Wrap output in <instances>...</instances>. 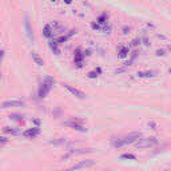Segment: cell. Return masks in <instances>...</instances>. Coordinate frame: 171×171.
I'll use <instances>...</instances> for the list:
<instances>
[{
    "label": "cell",
    "mask_w": 171,
    "mask_h": 171,
    "mask_svg": "<svg viewBox=\"0 0 171 171\" xmlns=\"http://www.w3.org/2000/svg\"><path fill=\"white\" fill-rule=\"evenodd\" d=\"M141 137H142L141 132H131V134L127 135V137H124V138H122V139H118V141H115V142H114V147H116V148L124 147V146H127V144L135 143Z\"/></svg>",
    "instance_id": "6da1fadb"
},
{
    "label": "cell",
    "mask_w": 171,
    "mask_h": 171,
    "mask_svg": "<svg viewBox=\"0 0 171 171\" xmlns=\"http://www.w3.org/2000/svg\"><path fill=\"white\" fill-rule=\"evenodd\" d=\"M54 83H55V80L52 78H46L44 79L43 83H41V86H40V88H39V98H41V99L46 98L48 95V92L51 91Z\"/></svg>",
    "instance_id": "7a4b0ae2"
},
{
    "label": "cell",
    "mask_w": 171,
    "mask_h": 171,
    "mask_svg": "<svg viewBox=\"0 0 171 171\" xmlns=\"http://www.w3.org/2000/svg\"><path fill=\"white\" fill-rule=\"evenodd\" d=\"M158 144V141L155 138H144V139H138L135 142V147L137 148H152Z\"/></svg>",
    "instance_id": "3957f363"
},
{
    "label": "cell",
    "mask_w": 171,
    "mask_h": 171,
    "mask_svg": "<svg viewBox=\"0 0 171 171\" xmlns=\"http://www.w3.org/2000/svg\"><path fill=\"white\" fill-rule=\"evenodd\" d=\"M63 126H68V127L74 128L76 131H80V132H86V130H87V128H84V126H83V120L78 119V118H72L69 120L63 122Z\"/></svg>",
    "instance_id": "277c9868"
},
{
    "label": "cell",
    "mask_w": 171,
    "mask_h": 171,
    "mask_svg": "<svg viewBox=\"0 0 171 171\" xmlns=\"http://www.w3.org/2000/svg\"><path fill=\"white\" fill-rule=\"evenodd\" d=\"M24 31H26V35L27 37H28L30 41H35V35H34V30L32 27H31V22H30V17L28 16H24Z\"/></svg>",
    "instance_id": "5b68a950"
},
{
    "label": "cell",
    "mask_w": 171,
    "mask_h": 171,
    "mask_svg": "<svg viewBox=\"0 0 171 171\" xmlns=\"http://www.w3.org/2000/svg\"><path fill=\"white\" fill-rule=\"evenodd\" d=\"M11 107H26V103L22 100H5L2 103V109H11Z\"/></svg>",
    "instance_id": "8992f818"
},
{
    "label": "cell",
    "mask_w": 171,
    "mask_h": 171,
    "mask_svg": "<svg viewBox=\"0 0 171 171\" xmlns=\"http://www.w3.org/2000/svg\"><path fill=\"white\" fill-rule=\"evenodd\" d=\"M95 165V162H94L92 159H87V160H82V162L79 163H75L74 166L69 167V170H80V169H87V167H91Z\"/></svg>",
    "instance_id": "52a82bcc"
},
{
    "label": "cell",
    "mask_w": 171,
    "mask_h": 171,
    "mask_svg": "<svg viewBox=\"0 0 171 171\" xmlns=\"http://www.w3.org/2000/svg\"><path fill=\"white\" fill-rule=\"evenodd\" d=\"M92 148H78V150H71L68 154H66L62 159H67L69 156H75V155H83V154H88V152H92Z\"/></svg>",
    "instance_id": "ba28073f"
},
{
    "label": "cell",
    "mask_w": 171,
    "mask_h": 171,
    "mask_svg": "<svg viewBox=\"0 0 171 171\" xmlns=\"http://www.w3.org/2000/svg\"><path fill=\"white\" fill-rule=\"evenodd\" d=\"M64 87L72 94V95H75L76 98H79V99H84V98H86V94L83 91H80V90H78V88H75V87H72L69 84H64Z\"/></svg>",
    "instance_id": "9c48e42d"
},
{
    "label": "cell",
    "mask_w": 171,
    "mask_h": 171,
    "mask_svg": "<svg viewBox=\"0 0 171 171\" xmlns=\"http://www.w3.org/2000/svg\"><path fill=\"white\" fill-rule=\"evenodd\" d=\"M40 134V128L39 127H32V128H28L23 132V137L26 138H36L37 135Z\"/></svg>",
    "instance_id": "30bf717a"
},
{
    "label": "cell",
    "mask_w": 171,
    "mask_h": 171,
    "mask_svg": "<svg viewBox=\"0 0 171 171\" xmlns=\"http://www.w3.org/2000/svg\"><path fill=\"white\" fill-rule=\"evenodd\" d=\"M84 56L86 55L82 54V51H80L79 48L75 51V64L78 66V67H82L83 66V59H84Z\"/></svg>",
    "instance_id": "8fae6325"
},
{
    "label": "cell",
    "mask_w": 171,
    "mask_h": 171,
    "mask_svg": "<svg viewBox=\"0 0 171 171\" xmlns=\"http://www.w3.org/2000/svg\"><path fill=\"white\" fill-rule=\"evenodd\" d=\"M76 34V31L75 30H71V31H68V32L67 34H66V35H63V36H60V37H58V43L59 44H62V43H66V41H67L68 39H69V37H71V36H74V35Z\"/></svg>",
    "instance_id": "7c38bea8"
},
{
    "label": "cell",
    "mask_w": 171,
    "mask_h": 171,
    "mask_svg": "<svg viewBox=\"0 0 171 171\" xmlns=\"http://www.w3.org/2000/svg\"><path fill=\"white\" fill-rule=\"evenodd\" d=\"M31 56H32L34 62L36 63L37 66H43V64H44V60H43V58H41L39 54H36V52H31Z\"/></svg>",
    "instance_id": "4fadbf2b"
},
{
    "label": "cell",
    "mask_w": 171,
    "mask_h": 171,
    "mask_svg": "<svg viewBox=\"0 0 171 171\" xmlns=\"http://www.w3.org/2000/svg\"><path fill=\"white\" fill-rule=\"evenodd\" d=\"M50 48L55 52L56 55H60V50H59V43L58 40H51L50 41Z\"/></svg>",
    "instance_id": "5bb4252c"
},
{
    "label": "cell",
    "mask_w": 171,
    "mask_h": 171,
    "mask_svg": "<svg viewBox=\"0 0 171 171\" xmlns=\"http://www.w3.org/2000/svg\"><path fill=\"white\" fill-rule=\"evenodd\" d=\"M8 118H9V119H12V120H16V122H23V119H24V116L22 114H15V112L9 114Z\"/></svg>",
    "instance_id": "9a60e30c"
},
{
    "label": "cell",
    "mask_w": 171,
    "mask_h": 171,
    "mask_svg": "<svg viewBox=\"0 0 171 171\" xmlns=\"http://www.w3.org/2000/svg\"><path fill=\"white\" fill-rule=\"evenodd\" d=\"M138 75L141 78H150V76H154L155 75V71H146V72H138Z\"/></svg>",
    "instance_id": "2e32d148"
},
{
    "label": "cell",
    "mask_w": 171,
    "mask_h": 171,
    "mask_svg": "<svg viewBox=\"0 0 171 171\" xmlns=\"http://www.w3.org/2000/svg\"><path fill=\"white\" fill-rule=\"evenodd\" d=\"M43 35L46 37H50L51 35H52V30H51V24H48V26L44 27V30H43Z\"/></svg>",
    "instance_id": "e0dca14e"
},
{
    "label": "cell",
    "mask_w": 171,
    "mask_h": 171,
    "mask_svg": "<svg viewBox=\"0 0 171 171\" xmlns=\"http://www.w3.org/2000/svg\"><path fill=\"white\" fill-rule=\"evenodd\" d=\"M3 131H4L5 134H12V135H15V134L19 132L16 128H13V127H4V128H3Z\"/></svg>",
    "instance_id": "ac0fdd59"
},
{
    "label": "cell",
    "mask_w": 171,
    "mask_h": 171,
    "mask_svg": "<svg viewBox=\"0 0 171 171\" xmlns=\"http://www.w3.org/2000/svg\"><path fill=\"white\" fill-rule=\"evenodd\" d=\"M107 19H109V15H107V13H103L102 16L98 17V23H99V24H106Z\"/></svg>",
    "instance_id": "d6986e66"
},
{
    "label": "cell",
    "mask_w": 171,
    "mask_h": 171,
    "mask_svg": "<svg viewBox=\"0 0 171 171\" xmlns=\"http://www.w3.org/2000/svg\"><path fill=\"white\" fill-rule=\"evenodd\" d=\"M128 55V47H120L119 48V56L120 58H124Z\"/></svg>",
    "instance_id": "ffe728a7"
},
{
    "label": "cell",
    "mask_w": 171,
    "mask_h": 171,
    "mask_svg": "<svg viewBox=\"0 0 171 171\" xmlns=\"http://www.w3.org/2000/svg\"><path fill=\"white\" fill-rule=\"evenodd\" d=\"M100 72H102V69H100V68H96L95 71H91V72H88V78H91V79H92V78H96V76L99 75Z\"/></svg>",
    "instance_id": "44dd1931"
},
{
    "label": "cell",
    "mask_w": 171,
    "mask_h": 171,
    "mask_svg": "<svg viewBox=\"0 0 171 171\" xmlns=\"http://www.w3.org/2000/svg\"><path fill=\"white\" fill-rule=\"evenodd\" d=\"M122 159H130V160H135L137 159V156H135L134 154H122L120 155Z\"/></svg>",
    "instance_id": "7402d4cb"
},
{
    "label": "cell",
    "mask_w": 171,
    "mask_h": 171,
    "mask_svg": "<svg viewBox=\"0 0 171 171\" xmlns=\"http://www.w3.org/2000/svg\"><path fill=\"white\" fill-rule=\"evenodd\" d=\"M138 54H139V52H138V51H134V52H132V55H131V59H130V60H128L127 63H126V66H130V64H131V63H132V62H134V60H135V58H137V56H138Z\"/></svg>",
    "instance_id": "603a6c76"
},
{
    "label": "cell",
    "mask_w": 171,
    "mask_h": 171,
    "mask_svg": "<svg viewBox=\"0 0 171 171\" xmlns=\"http://www.w3.org/2000/svg\"><path fill=\"white\" fill-rule=\"evenodd\" d=\"M8 143V139H7L5 137H0V147L2 146H4V144H7Z\"/></svg>",
    "instance_id": "cb8c5ba5"
},
{
    "label": "cell",
    "mask_w": 171,
    "mask_h": 171,
    "mask_svg": "<svg viewBox=\"0 0 171 171\" xmlns=\"http://www.w3.org/2000/svg\"><path fill=\"white\" fill-rule=\"evenodd\" d=\"M4 54H5V51H4V50H0V64H2V62H3ZM0 78H2V72H0Z\"/></svg>",
    "instance_id": "d4e9b609"
},
{
    "label": "cell",
    "mask_w": 171,
    "mask_h": 171,
    "mask_svg": "<svg viewBox=\"0 0 171 171\" xmlns=\"http://www.w3.org/2000/svg\"><path fill=\"white\" fill-rule=\"evenodd\" d=\"M104 32H110L111 31V26H109V24H103V28H102Z\"/></svg>",
    "instance_id": "484cf974"
},
{
    "label": "cell",
    "mask_w": 171,
    "mask_h": 171,
    "mask_svg": "<svg viewBox=\"0 0 171 171\" xmlns=\"http://www.w3.org/2000/svg\"><path fill=\"white\" fill-rule=\"evenodd\" d=\"M139 43H141V39H134V40H132V46H134V47H137Z\"/></svg>",
    "instance_id": "4316f807"
},
{
    "label": "cell",
    "mask_w": 171,
    "mask_h": 171,
    "mask_svg": "<svg viewBox=\"0 0 171 171\" xmlns=\"http://www.w3.org/2000/svg\"><path fill=\"white\" fill-rule=\"evenodd\" d=\"M92 28H94V30H99V28H100L99 23H92Z\"/></svg>",
    "instance_id": "83f0119b"
},
{
    "label": "cell",
    "mask_w": 171,
    "mask_h": 171,
    "mask_svg": "<svg viewBox=\"0 0 171 171\" xmlns=\"http://www.w3.org/2000/svg\"><path fill=\"white\" fill-rule=\"evenodd\" d=\"M156 55H158V56H162V55H165V51H163V50H158V51H156Z\"/></svg>",
    "instance_id": "f1b7e54d"
},
{
    "label": "cell",
    "mask_w": 171,
    "mask_h": 171,
    "mask_svg": "<svg viewBox=\"0 0 171 171\" xmlns=\"http://www.w3.org/2000/svg\"><path fill=\"white\" fill-rule=\"evenodd\" d=\"M128 31H130V27H127V26L123 27V34H127Z\"/></svg>",
    "instance_id": "f546056e"
},
{
    "label": "cell",
    "mask_w": 171,
    "mask_h": 171,
    "mask_svg": "<svg viewBox=\"0 0 171 171\" xmlns=\"http://www.w3.org/2000/svg\"><path fill=\"white\" fill-rule=\"evenodd\" d=\"M143 43H144L146 46H150V43H148V39H147V37H143Z\"/></svg>",
    "instance_id": "4dcf8cb0"
},
{
    "label": "cell",
    "mask_w": 171,
    "mask_h": 171,
    "mask_svg": "<svg viewBox=\"0 0 171 171\" xmlns=\"http://www.w3.org/2000/svg\"><path fill=\"white\" fill-rule=\"evenodd\" d=\"M64 2L67 3V4H71V2H72V0H64Z\"/></svg>",
    "instance_id": "1f68e13d"
},
{
    "label": "cell",
    "mask_w": 171,
    "mask_h": 171,
    "mask_svg": "<svg viewBox=\"0 0 171 171\" xmlns=\"http://www.w3.org/2000/svg\"><path fill=\"white\" fill-rule=\"evenodd\" d=\"M52 2H55V0H52Z\"/></svg>",
    "instance_id": "d6a6232c"
}]
</instances>
